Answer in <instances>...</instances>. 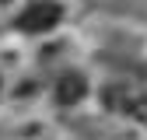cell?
Listing matches in <instances>:
<instances>
[{
  "instance_id": "1",
  "label": "cell",
  "mask_w": 147,
  "mask_h": 140,
  "mask_svg": "<svg viewBox=\"0 0 147 140\" xmlns=\"http://www.w3.org/2000/svg\"><path fill=\"white\" fill-rule=\"evenodd\" d=\"M105 105L147 126V95L133 91V88H105Z\"/></svg>"
},
{
  "instance_id": "2",
  "label": "cell",
  "mask_w": 147,
  "mask_h": 140,
  "mask_svg": "<svg viewBox=\"0 0 147 140\" xmlns=\"http://www.w3.org/2000/svg\"><path fill=\"white\" fill-rule=\"evenodd\" d=\"M56 21H60V4H53V0H35V4L25 7V14L18 18V28H25V32H49Z\"/></svg>"
},
{
  "instance_id": "3",
  "label": "cell",
  "mask_w": 147,
  "mask_h": 140,
  "mask_svg": "<svg viewBox=\"0 0 147 140\" xmlns=\"http://www.w3.org/2000/svg\"><path fill=\"white\" fill-rule=\"evenodd\" d=\"M56 95H60V102H63V105L81 102V98H84V81H81L77 74H67V77L60 81V88H56Z\"/></svg>"
}]
</instances>
